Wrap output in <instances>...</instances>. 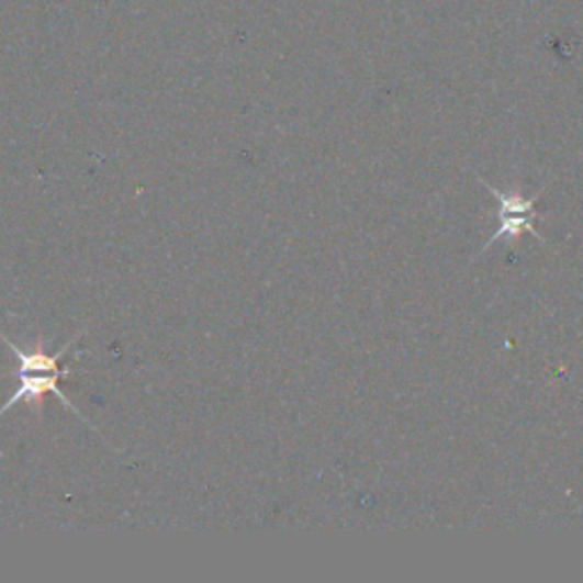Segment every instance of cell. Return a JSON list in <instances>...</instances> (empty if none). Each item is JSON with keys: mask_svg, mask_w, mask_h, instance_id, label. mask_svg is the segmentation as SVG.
Here are the masks:
<instances>
[{"mask_svg": "<svg viewBox=\"0 0 583 583\" xmlns=\"http://www.w3.org/2000/svg\"><path fill=\"white\" fill-rule=\"evenodd\" d=\"M481 182L490 192L497 197V203H500V228L495 231L493 237H490V242L485 244L483 249H490L500 239L513 242L522 233H531L538 239H542V235L536 228V220H538L536 201H538V197L522 199L519 192H502V190L490 186V182H485V180H481Z\"/></svg>", "mask_w": 583, "mask_h": 583, "instance_id": "2", "label": "cell"}, {"mask_svg": "<svg viewBox=\"0 0 583 583\" xmlns=\"http://www.w3.org/2000/svg\"><path fill=\"white\" fill-rule=\"evenodd\" d=\"M0 337H3V340L8 343V347L12 349V354L16 356V362H19L16 365L19 388L10 396V402H5V406H0V415L8 413L19 402H27L35 411L42 413L46 394H55L67 408L76 411V406L69 402L65 392L59 390V385H57L59 379L71 377V370L59 365V360H63V356L69 351V347H65L63 351H57V354H46L42 349V345L35 351H23L16 345H12L5 335H0Z\"/></svg>", "mask_w": 583, "mask_h": 583, "instance_id": "1", "label": "cell"}]
</instances>
